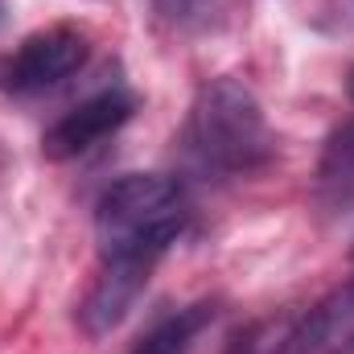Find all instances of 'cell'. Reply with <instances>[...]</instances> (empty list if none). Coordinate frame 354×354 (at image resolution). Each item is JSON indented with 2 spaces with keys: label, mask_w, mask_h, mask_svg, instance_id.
<instances>
[{
  "label": "cell",
  "mask_w": 354,
  "mask_h": 354,
  "mask_svg": "<svg viewBox=\"0 0 354 354\" xmlns=\"http://www.w3.org/2000/svg\"><path fill=\"white\" fill-rule=\"evenodd\" d=\"M153 8L174 29H206L214 17V0H153Z\"/></svg>",
  "instance_id": "obj_7"
},
{
  "label": "cell",
  "mask_w": 354,
  "mask_h": 354,
  "mask_svg": "<svg viewBox=\"0 0 354 354\" xmlns=\"http://www.w3.org/2000/svg\"><path fill=\"white\" fill-rule=\"evenodd\" d=\"M272 128L260 99L239 79H206L185 115L181 153L202 177H252L272 161Z\"/></svg>",
  "instance_id": "obj_2"
},
{
  "label": "cell",
  "mask_w": 354,
  "mask_h": 354,
  "mask_svg": "<svg viewBox=\"0 0 354 354\" xmlns=\"http://www.w3.org/2000/svg\"><path fill=\"white\" fill-rule=\"evenodd\" d=\"M322 181L338 189V198H346L354 189V128H342L326 153V165H322Z\"/></svg>",
  "instance_id": "obj_6"
},
{
  "label": "cell",
  "mask_w": 354,
  "mask_h": 354,
  "mask_svg": "<svg viewBox=\"0 0 354 354\" xmlns=\"http://www.w3.org/2000/svg\"><path fill=\"white\" fill-rule=\"evenodd\" d=\"M210 322H214V305H206V301L185 305V309H177L169 317H161L128 354H189L194 342H198V334Z\"/></svg>",
  "instance_id": "obj_5"
},
{
  "label": "cell",
  "mask_w": 354,
  "mask_h": 354,
  "mask_svg": "<svg viewBox=\"0 0 354 354\" xmlns=\"http://www.w3.org/2000/svg\"><path fill=\"white\" fill-rule=\"evenodd\" d=\"M189 223L185 185L169 174H124L95 202L99 276L79 305V326L91 338L111 334L153 280V268Z\"/></svg>",
  "instance_id": "obj_1"
},
{
  "label": "cell",
  "mask_w": 354,
  "mask_h": 354,
  "mask_svg": "<svg viewBox=\"0 0 354 354\" xmlns=\"http://www.w3.org/2000/svg\"><path fill=\"white\" fill-rule=\"evenodd\" d=\"M346 91H351V99H354V71H351V79H346Z\"/></svg>",
  "instance_id": "obj_8"
},
{
  "label": "cell",
  "mask_w": 354,
  "mask_h": 354,
  "mask_svg": "<svg viewBox=\"0 0 354 354\" xmlns=\"http://www.w3.org/2000/svg\"><path fill=\"white\" fill-rule=\"evenodd\" d=\"M91 58L87 33L75 25H50L29 33L12 54L0 58V91L8 95H41L75 79Z\"/></svg>",
  "instance_id": "obj_3"
},
{
  "label": "cell",
  "mask_w": 354,
  "mask_h": 354,
  "mask_svg": "<svg viewBox=\"0 0 354 354\" xmlns=\"http://www.w3.org/2000/svg\"><path fill=\"white\" fill-rule=\"evenodd\" d=\"M136 115V95L124 87H103L87 95L79 107H71L62 120H54L41 136V153L50 161H75L91 153L95 145H103L107 136H115L128 120Z\"/></svg>",
  "instance_id": "obj_4"
},
{
  "label": "cell",
  "mask_w": 354,
  "mask_h": 354,
  "mask_svg": "<svg viewBox=\"0 0 354 354\" xmlns=\"http://www.w3.org/2000/svg\"><path fill=\"white\" fill-rule=\"evenodd\" d=\"M0 25H4V0H0Z\"/></svg>",
  "instance_id": "obj_9"
}]
</instances>
